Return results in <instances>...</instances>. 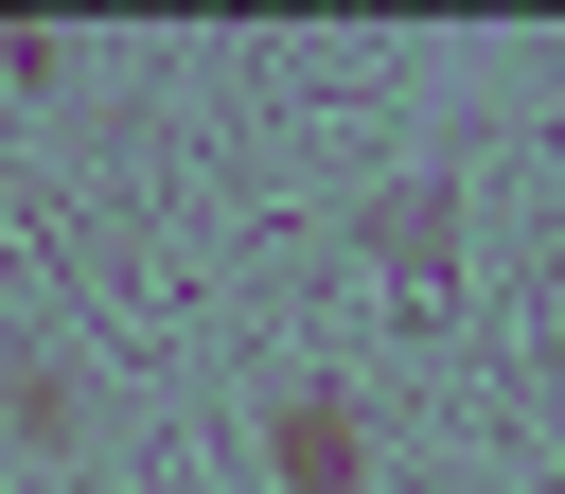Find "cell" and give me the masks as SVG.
<instances>
[{
	"instance_id": "obj_1",
	"label": "cell",
	"mask_w": 565,
	"mask_h": 494,
	"mask_svg": "<svg viewBox=\"0 0 565 494\" xmlns=\"http://www.w3.org/2000/svg\"><path fill=\"white\" fill-rule=\"evenodd\" d=\"M265 476H282V494H353V476H371V423H353L335 388H282V406H265Z\"/></svg>"
}]
</instances>
